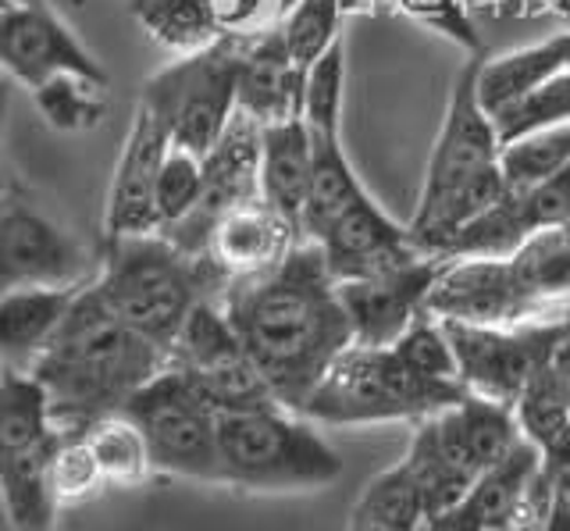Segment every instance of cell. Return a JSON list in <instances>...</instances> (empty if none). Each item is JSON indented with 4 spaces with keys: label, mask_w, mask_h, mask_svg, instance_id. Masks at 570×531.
<instances>
[{
    "label": "cell",
    "mask_w": 570,
    "mask_h": 531,
    "mask_svg": "<svg viewBox=\"0 0 570 531\" xmlns=\"http://www.w3.org/2000/svg\"><path fill=\"white\" fill-rule=\"evenodd\" d=\"M222 307L278 403L299 414L328 367L353 346L338 282L307 239L272 268L232 278Z\"/></svg>",
    "instance_id": "6da1fadb"
},
{
    "label": "cell",
    "mask_w": 570,
    "mask_h": 531,
    "mask_svg": "<svg viewBox=\"0 0 570 531\" xmlns=\"http://www.w3.org/2000/svg\"><path fill=\"white\" fill-rule=\"evenodd\" d=\"M168 364L171 353L125 325L89 282L53 343L26 371L43 382L58 429L86 432L89 424L121 414Z\"/></svg>",
    "instance_id": "7a4b0ae2"
},
{
    "label": "cell",
    "mask_w": 570,
    "mask_h": 531,
    "mask_svg": "<svg viewBox=\"0 0 570 531\" xmlns=\"http://www.w3.org/2000/svg\"><path fill=\"white\" fill-rule=\"evenodd\" d=\"M489 55L468 58L453 79L445 115L428 157L417 207L410 215V236L424 254L442 257L463 225L485 215L507 197L503 147L507 139L495 115L481 100V65Z\"/></svg>",
    "instance_id": "3957f363"
},
{
    "label": "cell",
    "mask_w": 570,
    "mask_h": 531,
    "mask_svg": "<svg viewBox=\"0 0 570 531\" xmlns=\"http://www.w3.org/2000/svg\"><path fill=\"white\" fill-rule=\"evenodd\" d=\"M94 286L125 325L171 353L189 314L204 299H222L228 275L207 254L196 257L165 233H147L104 239Z\"/></svg>",
    "instance_id": "277c9868"
},
{
    "label": "cell",
    "mask_w": 570,
    "mask_h": 531,
    "mask_svg": "<svg viewBox=\"0 0 570 531\" xmlns=\"http://www.w3.org/2000/svg\"><path fill=\"white\" fill-rule=\"evenodd\" d=\"M225 485L246 492H307L343 474V456L317 421L282 403L218 414Z\"/></svg>",
    "instance_id": "5b68a950"
},
{
    "label": "cell",
    "mask_w": 570,
    "mask_h": 531,
    "mask_svg": "<svg viewBox=\"0 0 570 531\" xmlns=\"http://www.w3.org/2000/svg\"><path fill=\"white\" fill-rule=\"evenodd\" d=\"M468 396L460 382H432L410 371L392 346H350L321 378L303 414L317 424L424 421Z\"/></svg>",
    "instance_id": "8992f818"
},
{
    "label": "cell",
    "mask_w": 570,
    "mask_h": 531,
    "mask_svg": "<svg viewBox=\"0 0 570 531\" xmlns=\"http://www.w3.org/2000/svg\"><path fill=\"white\" fill-rule=\"evenodd\" d=\"M246 37H225L183 55L142 82L139 100L175 147L207 157L239 115V65Z\"/></svg>",
    "instance_id": "52a82bcc"
},
{
    "label": "cell",
    "mask_w": 570,
    "mask_h": 531,
    "mask_svg": "<svg viewBox=\"0 0 570 531\" xmlns=\"http://www.w3.org/2000/svg\"><path fill=\"white\" fill-rule=\"evenodd\" d=\"M129 414L147 435L157 474L225 485L218 411L183 367L168 364L129 400Z\"/></svg>",
    "instance_id": "ba28073f"
},
{
    "label": "cell",
    "mask_w": 570,
    "mask_h": 531,
    "mask_svg": "<svg viewBox=\"0 0 570 531\" xmlns=\"http://www.w3.org/2000/svg\"><path fill=\"white\" fill-rule=\"evenodd\" d=\"M567 328L570 314L513 328L445 322V332H450V343L456 353L460 385L474 396L499 400L510 406L524 393L534 371L552 361Z\"/></svg>",
    "instance_id": "9c48e42d"
},
{
    "label": "cell",
    "mask_w": 570,
    "mask_h": 531,
    "mask_svg": "<svg viewBox=\"0 0 570 531\" xmlns=\"http://www.w3.org/2000/svg\"><path fill=\"white\" fill-rule=\"evenodd\" d=\"M171 364L200 385L214 411H254V406L278 403L261 367L249 357L236 325L228 322L222 299H204L189 314L186 328L171 346Z\"/></svg>",
    "instance_id": "30bf717a"
},
{
    "label": "cell",
    "mask_w": 570,
    "mask_h": 531,
    "mask_svg": "<svg viewBox=\"0 0 570 531\" xmlns=\"http://www.w3.org/2000/svg\"><path fill=\"white\" fill-rule=\"evenodd\" d=\"M100 272V254L47 218L29 197L8 189L0 210V278L4 289L14 286H86Z\"/></svg>",
    "instance_id": "8fae6325"
},
{
    "label": "cell",
    "mask_w": 570,
    "mask_h": 531,
    "mask_svg": "<svg viewBox=\"0 0 570 531\" xmlns=\"http://www.w3.org/2000/svg\"><path fill=\"white\" fill-rule=\"evenodd\" d=\"M0 61L29 94L61 76H82L107 86L104 65L53 14L47 0H0Z\"/></svg>",
    "instance_id": "7c38bea8"
},
{
    "label": "cell",
    "mask_w": 570,
    "mask_h": 531,
    "mask_svg": "<svg viewBox=\"0 0 570 531\" xmlns=\"http://www.w3.org/2000/svg\"><path fill=\"white\" fill-rule=\"evenodd\" d=\"M428 314L442 317V322L499 325V328L563 317V314H549L539 299L521 286L510 254L445 260L435 289L428 296Z\"/></svg>",
    "instance_id": "4fadbf2b"
},
{
    "label": "cell",
    "mask_w": 570,
    "mask_h": 531,
    "mask_svg": "<svg viewBox=\"0 0 570 531\" xmlns=\"http://www.w3.org/2000/svg\"><path fill=\"white\" fill-rule=\"evenodd\" d=\"M261 129H264L261 121H254L243 111L232 118V126L218 139V147L204 157L200 204L193 207V215L186 222H178L165 233L171 243H178L183 250L196 257H204L210 233L218 228L225 215H232V210L249 200H264L261 197Z\"/></svg>",
    "instance_id": "5bb4252c"
},
{
    "label": "cell",
    "mask_w": 570,
    "mask_h": 531,
    "mask_svg": "<svg viewBox=\"0 0 570 531\" xmlns=\"http://www.w3.org/2000/svg\"><path fill=\"white\" fill-rule=\"evenodd\" d=\"M442 257L421 254L396 268L364 275V278H346L338 282V296L353 328L356 346H392L400 335L417 322L428 311V296H432Z\"/></svg>",
    "instance_id": "9a60e30c"
},
{
    "label": "cell",
    "mask_w": 570,
    "mask_h": 531,
    "mask_svg": "<svg viewBox=\"0 0 570 531\" xmlns=\"http://www.w3.org/2000/svg\"><path fill=\"white\" fill-rule=\"evenodd\" d=\"M168 150H171V136L165 132V126L142 104H136L132 126L125 132V144L111 175V189H107L104 239L160 233L157 179Z\"/></svg>",
    "instance_id": "2e32d148"
},
{
    "label": "cell",
    "mask_w": 570,
    "mask_h": 531,
    "mask_svg": "<svg viewBox=\"0 0 570 531\" xmlns=\"http://www.w3.org/2000/svg\"><path fill=\"white\" fill-rule=\"evenodd\" d=\"M314 246L325 254L335 282L379 275L424 254L410 236V225L389 218L379 200H371V193L356 200Z\"/></svg>",
    "instance_id": "e0dca14e"
},
{
    "label": "cell",
    "mask_w": 570,
    "mask_h": 531,
    "mask_svg": "<svg viewBox=\"0 0 570 531\" xmlns=\"http://www.w3.org/2000/svg\"><path fill=\"white\" fill-rule=\"evenodd\" d=\"M435 429L445 456L453 460V468L474 485L489 468L499 460H507L517 446H521V424L510 403L485 400L468 393L450 411L435 414Z\"/></svg>",
    "instance_id": "ac0fdd59"
},
{
    "label": "cell",
    "mask_w": 570,
    "mask_h": 531,
    "mask_svg": "<svg viewBox=\"0 0 570 531\" xmlns=\"http://www.w3.org/2000/svg\"><path fill=\"white\" fill-rule=\"evenodd\" d=\"M303 76L285 50L278 26L246 37L239 65V111L261 126H278L303 115Z\"/></svg>",
    "instance_id": "d6986e66"
},
{
    "label": "cell",
    "mask_w": 570,
    "mask_h": 531,
    "mask_svg": "<svg viewBox=\"0 0 570 531\" xmlns=\"http://www.w3.org/2000/svg\"><path fill=\"white\" fill-rule=\"evenodd\" d=\"M299 239H303L299 228L293 222H285L272 204L249 200L218 222L207 243V257L232 282L272 268Z\"/></svg>",
    "instance_id": "ffe728a7"
},
{
    "label": "cell",
    "mask_w": 570,
    "mask_h": 531,
    "mask_svg": "<svg viewBox=\"0 0 570 531\" xmlns=\"http://www.w3.org/2000/svg\"><path fill=\"white\" fill-rule=\"evenodd\" d=\"M89 286V282H86ZM86 286H14L0 299V350L4 364L32 367V361L53 343L68 311Z\"/></svg>",
    "instance_id": "44dd1931"
},
{
    "label": "cell",
    "mask_w": 570,
    "mask_h": 531,
    "mask_svg": "<svg viewBox=\"0 0 570 531\" xmlns=\"http://www.w3.org/2000/svg\"><path fill=\"white\" fill-rule=\"evenodd\" d=\"M314 136L303 118L261 129V197L299 228L314 183Z\"/></svg>",
    "instance_id": "7402d4cb"
},
{
    "label": "cell",
    "mask_w": 570,
    "mask_h": 531,
    "mask_svg": "<svg viewBox=\"0 0 570 531\" xmlns=\"http://www.w3.org/2000/svg\"><path fill=\"white\" fill-rule=\"evenodd\" d=\"M61 432L26 450H0V492L14 531H53L58 489H53V450Z\"/></svg>",
    "instance_id": "603a6c76"
},
{
    "label": "cell",
    "mask_w": 570,
    "mask_h": 531,
    "mask_svg": "<svg viewBox=\"0 0 570 531\" xmlns=\"http://www.w3.org/2000/svg\"><path fill=\"white\" fill-rule=\"evenodd\" d=\"M570 72V26L542 43L510 50L503 58H485L481 65V100L495 115L507 104L534 94L539 86Z\"/></svg>",
    "instance_id": "cb8c5ba5"
},
{
    "label": "cell",
    "mask_w": 570,
    "mask_h": 531,
    "mask_svg": "<svg viewBox=\"0 0 570 531\" xmlns=\"http://www.w3.org/2000/svg\"><path fill=\"white\" fill-rule=\"evenodd\" d=\"M314 150H317L314 183L299 218V236L307 243H317L356 200L367 197L364 183L356 179V171L343 150V139H314Z\"/></svg>",
    "instance_id": "d4e9b609"
},
{
    "label": "cell",
    "mask_w": 570,
    "mask_h": 531,
    "mask_svg": "<svg viewBox=\"0 0 570 531\" xmlns=\"http://www.w3.org/2000/svg\"><path fill=\"white\" fill-rule=\"evenodd\" d=\"M129 14L157 47L175 58L225 40L214 0H129Z\"/></svg>",
    "instance_id": "484cf974"
},
{
    "label": "cell",
    "mask_w": 570,
    "mask_h": 531,
    "mask_svg": "<svg viewBox=\"0 0 570 531\" xmlns=\"http://www.w3.org/2000/svg\"><path fill=\"white\" fill-rule=\"evenodd\" d=\"M510 260L521 286L549 314H570V225L531 233Z\"/></svg>",
    "instance_id": "4316f807"
},
{
    "label": "cell",
    "mask_w": 570,
    "mask_h": 531,
    "mask_svg": "<svg viewBox=\"0 0 570 531\" xmlns=\"http://www.w3.org/2000/svg\"><path fill=\"white\" fill-rule=\"evenodd\" d=\"M61 429L43 382L26 367L4 364L0 375V450H26L53 439Z\"/></svg>",
    "instance_id": "83f0119b"
},
{
    "label": "cell",
    "mask_w": 570,
    "mask_h": 531,
    "mask_svg": "<svg viewBox=\"0 0 570 531\" xmlns=\"http://www.w3.org/2000/svg\"><path fill=\"white\" fill-rule=\"evenodd\" d=\"M406 468V474L414 478L424 503H428V524L442 513H450L463 495H468L471 482L463 478L453 460L445 456L442 442H439V429H435V417H424L417 421L414 435H410V446H406V456L400 460Z\"/></svg>",
    "instance_id": "f1b7e54d"
},
{
    "label": "cell",
    "mask_w": 570,
    "mask_h": 531,
    "mask_svg": "<svg viewBox=\"0 0 570 531\" xmlns=\"http://www.w3.org/2000/svg\"><path fill=\"white\" fill-rule=\"evenodd\" d=\"M82 439H86V446L94 450L107 485L129 489V485H139L142 478L154 471L147 435L139 432V424L129 414H111L97 424H89Z\"/></svg>",
    "instance_id": "f546056e"
},
{
    "label": "cell",
    "mask_w": 570,
    "mask_h": 531,
    "mask_svg": "<svg viewBox=\"0 0 570 531\" xmlns=\"http://www.w3.org/2000/svg\"><path fill=\"white\" fill-rule=\"evenodd\" d=\"M353 513H361V518L382 524L389 531H424L428 528V503L403 464H392L374 474L364 485Z\"/></svg>",
    "instance_id": "4dcf8cb0"
},
{
    "label": "cell",
    "mask_w": 570,
    "mask_h": 531,
    "mask_svg": "<svg viewBox=\"0 0 570 531\" xmlns=\"http://www.w3.org/2000/svg\"><path fill=\"white\" fill-rule=\"evenodd\" d=\"M570 165V121L510 139L503 147L507 193H528Z\"/></svg>",
    "instance_id": "1f68e13d"
},
{
    "label": "cell",
    "mask_w": 570,
    "mask_h": 531,
    "mask_svg": "<svg viewBox=\"0 0 570 531\" xmlns=\"http://www.w3.org/2000/svg\"><path fill=\"white\" fill-rule=\"evenodd\" d=\"M338 19H343V0H293L285 8L278 19V32L303 76L343 40Z\"/></svg>",
    "instance_id": "d6a6232c"
},
{
    "label": "cell",
    "mask_w": 570,
    "mask_h": 531,
    "mask_svg": "<svg viewBox=\"0 0 570 531\" xmlns=\"http://www.w3.org/2000/svg\"><path fill=\"white\" fill-rule=\"evenodd\" d=\"M517 424L528 442H534L539 450H549L563 432H570V400L567 389L560 382L557 364H542L524 385V393L513 403Z\"/></svg>",
    "instance_id": "836d02e7"
},
{
    "label": "cell",
    "mask_w": 570,
    "mask_h": 531,
    "mask_svg": "<svg viewBox=\"0 0 570 531\" xmlns=\"http://www.w3.org/2000/svg\"><path fill=\"white\" fill-rule=\"evenodd\" d=\"M107 86L82 79V76H61L32 94L36 108L53 132H89L97 129L107 115Z\"/></svg>",
    "instance_id": "e575fe53"
},
{
    "label": "cell",
    "mask_w": 570,
    "mask_h": 531,
    "mask_svg": "<svg viewBox=\"0 0 570 531\" xmlns=\"http://www.w3.org/2000/svg\"><path fill=\"white\" fill-rule=\"evenodd\" d=\"M346 97V43L338 40L303 79V126L314 139H343Z\"/></svg>",
    "instance_id": "d590c367"
},
{
    "label": "cell",
    "mask_w": 570,
    "mask_h": 531,
    "mask_svg": "<svg viewBox=\"0 0 570 531\" xmlns=\"http://www.w3.org/2000/svg\"><path fill=\"white\" fill-rule=\"evenodd\" d=\"M200 193H204V157L171 144L165 165H160V179H157L160 233H168L178 222H186L193 215V207L200 204Z\"/></svg>",
    "instance_id": "8d00e7d4"
},
{
    "label": "cell",
    "mask_w": 570,
    "mask_h": 531,
    "mask_svg": "<svg viewBox=\"0 0 570 531\" xmlns=\"http://www.w3.org/2000/svg\"><path fill=\"white\" fill-rule=\"evenodd\" d=\"M392 350L400 353V361L417 371L421 378H432V382H460L456 375V353L450 343V332H445V322L435 314H421L414 325H410Z\"/></svg>",
    "instance_id": "74e56055"
},
{
    "label": "cell",
    "mask_w": 570,
    "mask_h": 531,
    "mask_svg": "<svg viewBox=\"0 0 570 531\" xmlns=\"http://www.w3.org/2000/svg\"><path fill=\"white\" fill-rule=\"evenodd\" d=\"M563 121H570V72L539 86V90L521 100L507 104L503 111H495V126L503 132L507 144L524 132H534V129L563 126Z\"/></svg>",
    "instance_id": "f35d334b"
},
{
    "label": "cell",
    "mask_w": 570,
    "mask_h": 531,
    "mask_svg": "<svg viewBox=\"0 0 570 531\" xmlns=\"http://www.w3.org/2000/svg\"><path fill=\"white\" fill-rule=\"evenodd\" d=\"M107 485L94 450L86 446L82 432H61L58 450H53V489L61 503H82Z\"/></svg>",
    "instance_id": "ab89813d"
},
{
    "label": "cell",
    "mask_w": 570,
    "mask_h": 531,
    "mask_svg": "<svg viewBox=\"0 0 570 531\" xmlns=\"http://www.w3.org/2000/svg\"><path fill=\"white\" fill-rule=\"evenodd\" d=\"M396 4L421 26L442 32L445 40H453L460 47H468L471 58L485 55V43L478 40V32L468 19V11L460 8V0H396Z\"/></svg>",
    "instance_id": "60d3db41"
},
{
    "label": "cell",
    "mask_w": 570,
    "mask_h": 531,
    "mask_svg": "<svg viewBox=\"0 0 570 531\" xmlns=\"http://www.w3.org/2000/svg\"><path fill=\"white\" fill-rule=\"evenodd\" d=\"M225 37H257V32L278 26L282 0H214Z\"/></svg>",
    "instance_id": "b9f144b4"
},
{
    "label": "cell",
    "mask_w": 570,
    "mask_h": 531,
    "mask_svg": "<svg viewBox=\"0 0 570 531\" xmlns=\"http://www.w3.org/2000/svg\"><path fill=\"white\" fill-rule=\"evenodd\" d=\"M542 456H546V471L552 478V485H557V492L570 503V432H563L549 450H542Z\"/></svg>",
    "instance_id": "7bdbcfd3"
},
{
    "label": "cell",
    "mask_w": 570,
    "mask_h": 531,
    "mask_svg": "<svg viewBox=\"0 0 570 531\" xmlns=\"http://www.w3.org/2000/svg\"><path fill=\"white\" fill-rule=\"evenodd\" d=\"M546 531H570V503L557 492V500H552V510L546 518Z\"/></svg>",
    "instance_id": "ee69618b"
},
{
    "label": "cell",
    "mask_w": 570,
    "mask_h": 531,
    "mask_svg": "<svg viewBox=\"0 0 570 531\" xmlns=\"http://www.w3.org/2000/svg\"><path fill=\"white\" fill-rule=\"evenodd\" d=\"M552 364H557V371H560V382H563V389H567V400H570V328H567V335L560 340L557 353H552Z\"/></svg>",
    "instance_id": "f6af8a7d"
},
{
    "label": "cell",
    "mask_w": 570,
    "mask_h": 531,
    "mask_svg": "<svg viewBox=\"0 0 570 531\" xmlns=\"http://www.w3.org/2000/svg\"><path fill=\"white\" fill-rule=\"evenodd\" d=\"M346 531H389V528H382V524H374V521L361 518V513H350V524H346Z\"/></svg>",
    "instance_id": "bcb514c9"
},
{
    "label": "cell",
    "mask_w": 570,
    "mask_h": 531,
    "mask_svg": "<svg viewBox=\"0 0 570 531\" xmlns=\"http://www.w3.org/2000/svg\"><path fill=\"white\" fill-rule=\"evenodd\" d=\"M549 4L557 8V11L563 14V19H570V0H549Z\"/></svg>",
    "instance_id": "7dc6e473"
},
{
    "label": "cell",
    "mask_w": 570,
    "mask_h": 531,
    "mask_svg": "<svg viewBox=\"0 0 570 531\" xmlns=\"http://www.w3.org/2000/svg\"><path fill=\"white\" fill-rule=\"evenodd\" d=\"M481 531H513L510 524H495V528H481Z\"/></svg>",
    "instance_id": "c3c4849f"
},
{
    "label": "cell",
    "mask_w": 570,
    "mask_h": 531,
    "mask_svg": "<svg viewBox=\"0 0 570 531\" xmlns=\"http://www.w3.org/2000/svg\"><path fill=\"white\" fill-rule=\"evenodd\" d=\"M293 4V0H282V14H285V8H289Z\"/></svg>",
    "instance_id": "681fc988"
}]
</instances>
